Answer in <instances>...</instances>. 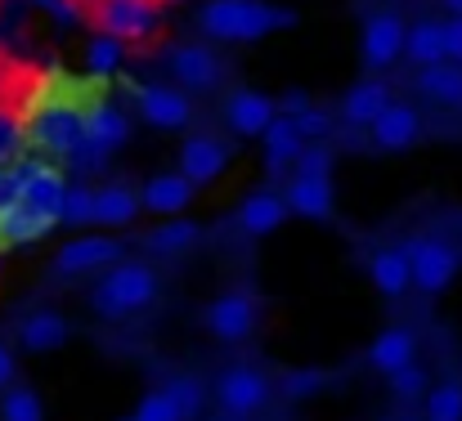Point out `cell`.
<instances>
[{
  "instance_id": "cell-8",
  "label": "cell",
  "mask_w": 462,
  "mask_h": 421,
  "mask_svg": "<svg viewBox=\"0 0 462 421\" xmlns=\"http://www.w3.org/2000/svg\"><path fill=\"white\" fill-rule=\"evenodd\" d=\"M256 318H261V309H256V296L252 291H243V287H229V291H220L211 305H207V332L216 336V341H225V345H238V341H247L252 332H256Z\"/></svg>"
},
{
  "instance_id": "cell-29",
  "label": "cell",
  "mask_w": 462,
  "mask_h": 421,
  "mask_svg": "<svg viewBox=\"0 0 462 421\" xmlns=\"http://www.w3.org/2000/svg\"><path fill=\"white\" fill-rule=\"evenodd\" d=\"M404 59L413 68H431V63L445 59V27H440V18H422V23H413L404 32Z\"/></svg>"
},
{
  "instance_id": "cell-42",
  "label": "cell",
  "mask_w": 462,
  "mask_h": 421,
  "mask_svg": "<svg viewBox=\"0 0 462 421\" xmlns=\"http://www.w3.org/2000/svg\"><path fill=\"white\" fill-rule=\"evenodd\" d=\"M36 5H41L45 14H54V18H59L63 27H77V23L86 18V9H81L77 0H36Z\"/></svg>"
},
{
  "instance_id": "cell-43",
  "label": "cell",
  "mask_w": 462,
  "mask_h": 421,
  "mask_svg": "<svg viewBox=\"0 0 462 421\" xmlns=\"http://www.w3.org/2000/svg\"><path fill=\"white\" fill-rule=\"evenodd\" d=\"M440 27H445V59L462 63V14H449V18H440Z\"/></svg>"
},
{
  "instance_id": "cell-40",
  "label": "cell",
  "mask_w": 462,
  "mask_h": 421,
  "mask_svg": "<svg viewBox=\"0 0 462 421\" xmlns=\"http://www.w3.org/2000/svg\"><path fill=\"white\" fill-rule=\"evenodd\" d=\"M297 170H306V175H332V148L328 140H314L306 143L301 152H297V161H292Z\"/></svg>"
},
{
  "instance_id": "cell-50",
  "label": "cell",
  "mask_w": 462,
  "mask_h": 421,
  "mask_svg": "<svg viewBox=\"0 0 462 421\" xmlns=\"http://www.w3.org/2000/svg\"><path fill=\"white\" fill-rule=\"evenodd\" d=\"M126 421H131V417H126Z\"/></svg>"
},
{
  "instance_id": "cell-18",
  "label": "cell",
  "mask_w": 462,
  "mask_h": 421,
  "mask_svg": "<svg viewBox=\"0 0 462 421\" xmlns=\"http://www.w3.org/2000/svg\"><path fill=\"white\" fill-rule=\"evenodd\" d=\"M193 193H198V184L189 179V175H180V170H162V175H149L144 179V188H140V206L144 211H153V215H184L189 206H193Z\"/></svg>"
},
{
  "instance_id": "cell-1",
  "label": "cell",
  "mask_w": 462,
  "mask_h": 421,
  "mask_svg": "<svg viewBox=\"0 0 462 421\" xmlns=\"http://www.w3.org/2000/svg\"><path fill=\"white\" fill-rule=\"evenodd\" d=\"M198 27L211 41L252 45V41H265L274 32L297 27V9H283V5H270V0H207L198 9Z\"/></svg>"
},
{
  "instance_id": "cell-22",
  "label": "cell",
  "mask_w": 462,
  "mask_h": 421,
  "mask_svg": "<svg viewBox=\"0 0 462 421\" xmlns=\"http://www.w3.org/2000/svg\"><path fill=\"white\" fill-rule=\"evenodd\" d=\"M68 336H72V323L54 309H36L18 323V345L27 354H54V350L68 345Z\"/></svg>"
},
{
  "instance_id": "cell-32",
  "label": "cell",
  "mask_w": 462,
  "mask_h": 421,
  "mask_svg": "<svg viewBox=\"0 0 462 421\" xmlns=\"http://www.w3.org/2000/svg\"><path fill=\"white\" fill-rule=\"evenodd\" d=\"M0 421H45V404L32 386H5L0 390Z\"/></svg>"
},
{
  "instance_id": "cell-10",
  "label": "cell",
  "mask_w": 462,
  "mask_h": 421,
  "mask_svg": "<svg viewBox=\"0 0 462 421\" xmlns=\"http://www.w3.org/2000/svg\"><path fill=\"white\" fill-rule=\"evenodd\" d=\"M113 261H122V243H117V238L86 233V238H68V243L54 252L50 270H54V279H81V274L108 270Z\"/></svg>"
},
{
  "instance_id": "cell-6",
  "label": "cell",
  "mask_w": 462,
  "mask_h": 421,
  "mask_svg": "<svg viewBox=\"0 0 462 421\" xmlns=\"http://www.w3.org/2000/svg\"><path fill=\"white\" fill-rule=\"evenodd\" d=\"M90 23L117 41H149L162 23V0H95L90 5Z\"/></svg>"
},
{
  "instance_id": "cell-49",
  "label": "cell",
  "mask_w": 462,
  "mask_h": 421,
  "mask_svg": "<svg viewBox=\"0 0 462 421\" xmlns=\"http://www.w3.org/2000/svg\"><path fill=\"white\" fill-rule=\"evenodd\" d=\"M395 421H418V417H395Z\"/></svg>"
},
{
  "instance_id": "cell-46",
  "label": "cell",
  "mask_w": 462,
  "mask_h": 421,
  "mask_svg": "<svg viewBox=\"0 0 462 421\" xmlns=\"http://www.w3.org/2000/svg\"><path fill=\"white\" fill-rule=\"evenodd\" d=\"M445 5V14H462V0H440Z\"/></svg>"
},
{
  "instance_id": "cell-34",
  "label": "cell",
  "mask_w": 462,
  "mask_h": 421,
  "mask_svg": "<svg viewBox=\"0 0 462 421\" xmlns=\"http://www.w3.org/2000/svg\"><path fill=\"white\" fill-rule=\"evenodd\" d=\"M59 224H72V229L95 224V188H86V184L68 188L63 202H59Z\"/></svg>"
},
{
  "instance_id": "cell-12",
  "label": "cell",
  "mask_w": 462,
  "mask_h": 421,
  "mask_svg": "<svg viewBox=\"0 0 462 421\" xmlns=\"http://www.w3.org/2000/svg\"><path fill=\"white\" fill-rule=\"evenodd\" d=\"M18 170H23L18 202H23V206H36V211H54V215H59V202H63V193H68L63 166H54V157H18Z\"/></svg>"
},
{
  "instance_id": "cell-27",
  "label": "cell",
  "mask_w": 462,
  "mask_h": 421,
  "mask_svg": "<svg viewBox=\"0 0 462 421\" xmlns=\"http://www.w3.org/2000/svg\"><path fill=\"white\" fill-rule=\"evenodd\" d=\"M418 95H427L431 104L440 108H462V63L454 59H440L431 68H418Z\"/></svg>"
},
{
  "instance_id": "cell-28",
  "label": "cell",
  "mask_w": 462,
  "mask_h": 421,
  "mask_svg": "<svg viewBox=\"0 0 462 421\" xmlns=\"http://www.w3.org/2000/svg\"><path fill=\"white\" fill-rule=\"evenodd\" d=\"M386 104H391V86L377 81V77H368V81H355V86L341 95V117H346L350 126H368Z\"/></svg>"
},
{
  "instance_id": "cell-44",
  "label": "cell",
  "mask_w": 462,
  "mask_h": 421,
  "mask_svg": "<svg viewBox=\"0 0 462 421\" xmlns=\"http://www.w3.org/2000/svg\"><path fill=\"white\" fill-rule=\"evenodd\" d=\"M306 108H310L306 90H288V95L279 99V113H283V117H297V113H306Z\"/></svg>"
},
{
  "instance_id": "cell-36",
  "label": "cell",
  "mask_w": 462,
  "mask_h": 421,
  "mask_svg": "<svg viewBox=\"0 0 462 421\" xmlns=\"http://www.w3.org/2000/svg\"><path fill=\"white\" fill-rule=\"evenodd\" d=\"M166 395L175 399V408H180L184 417H198V413L207 408V386H202L198 377H189V372L171 377V381H166Z\"/></svg>"
},
{
  "instance_id": "cell-9",
  "label": "cell",
  "mask_w": 462,
  "mask_h": 421,
  "mask_svg": "<svg viewBox=\"0 0 462 421\" xmlns=\"http://www.w3.org/2000/svg\"><path fill=\"white\" fill-rule=\"evenodd\" d=\"M404 32L409 23L395 14V9H377L364 18V36H359V54H364V68L368 72H386L391 63L404 59Z\"/></svg>"
},
{
  "instance_id": "cell-5",
  "label": "cell",
  "mask_w": 462,
  "mask_h": 421,
  "mask_svg": "<svg viewBox=\"0 0 462 421\" xmlns=\"http://www.w3.org/2000/svg\"><path fill=\"white\" fill-rule=\"evenodd\" d=\"M404 252H409L413 287H418L422 296H440V291L454 287L462 261H458V247H454L449 238H440V233H418Z\"/></svg>"
},
{
  "instance_id": "cell-39",
  "label": "cell",
  "mask_w": 462,
  "mask_h": 421,
  "mask_svg": "<svg viewBox=\"0 0 462 421\" xmlns=\"http://www.w3.org/2000/svg\"><path fill=\"white\" fill-rule=\"evenodd\" d=\"M23 143H27L23 140V117L9 113V108L0 104V161H14Z\"/></svg>"
},
{
  "instance_id": "cell-35",
  "label": "cell",
  "mask_w": 462,
  "mask_h": 421,
  "mask_svg": "<svg viewBox=\"0 0 462 421\" xmlns=\"http://www.w3.org/2000/svg\"><path fill=\"white\" fill-rule=\"evenodd\" d=\"M386 386H391V395H395V399L413 404V399H422V395H427V386H431V372H427V368L413 359V363L395 368V372L386 377Z\"/></svg>"
},
{
  "instance_id": "cell-48",
  "label": "cell",
  "mask_w": 462,
  "mask_h": 421,
  "mask_svg": "<svg viewBox=\"0 0 462 421\" xmlns=\"http://www.w3.org/2000/svg\"><path fill=\"white\" fill-rule=\"evenodd\" d=\"M162 5H180V0H162Z\"/></svg>"
},
{
  "instance_id": "cell-38",
  "label": "cell",
  "mask_w": 462,
  "mask_h": 421,
  "mask_svg": "<svg viewBox=\"0 0 462 421\" xmlns=\"http://www.w3.org/2000/svg\"><path fill=\"white\" fill-rule=\"evenodd\" d=\"M292 122H297V131L306 135V143H314V140H328V135L337 131V117H332L328 108H314V104H310L306 113H297Z\"/></svg>"
},
{
  "instance_id": "cell-15",
  "label": "cell",
  "mask_w": 462,
  "mask_h": 421,
  "mask_svg": "<svg viewBox=\"0 0 462 421\" xmlns=\"http://www.w3.org/2000/svg\"><path fill=\"white\" fill-rule=\"evenodd\" d=\"M279 117V104L252 86H238L229 99H225V126L238 135V140H261V131Z\"/></svg>"
},
{
  "instance_id": "cell-7",
  "label": "cell",
  "mask_w": 462,
  "mask_h": 421,
  "mask_svg": "<svg viewBox=\"0 0 462 421\" xmlns=\"http://www.w3.org/2000/svg\"><path fill=\"white\" fill-rule=\"evenodd\" d=\"M131 99L140 108V122L153 131H184L193 122L189 90H180L171 81H131Z\"/></svg>"
},
{
  "instance_id": "cell-20",
  "label": "cell",
  "mask_w": 462,
  "mask_h": 421,
  "mask_svg": "<svg viewBox=\"0 0 462 421\" xmlns=\"http://www.w3.org/2000/svg\"><path fill=\"white\" fill-rule=\"evenodd\" d=\"M288 215H292V211H288L283 193H274V188H256V193L243 197V206H238L234 220H238V229H243L247 238H270V233L283 229Z\"/></svg>"
},
{
  "instance_id": "cell-31",
  "label": "cell",
  "mask_w": 462,
  "mask_h": 421,
  "mask_svg": "<svg viewBox=\"0 0 462 421\" xmlns=\"http://www.w3.org/2000/svg\"><path fill=\"white\" fill-rule=\"evenodd\" d=\"M122 59H126V41H117V36H108V32H95V36L86 41V68H90L95 77L122 72Z\"/></svg>"
},
{
  "instance_id": "cell-4",
  "label": "cell",
  "mask_w": 462,
  "mask_h": 421,
  "mask_svg": "<svg viewBox=\"0 0 462 421\" xmlns=\"http://www.w3.org/2000/svg\"><path fill=\"white\" fill-rule=\"evenodd\" d=\"M270 395H274V381H270L261 368H252V363L225 368V372L216 377V386H211V399H216V408H220L225 421L256 417V413L270 404Z\"/></svg>"
},
{
  "instance_id": "cell-24",
  "label": "cell",
  "mask_w": 462,
  "mask_h": 421,
  "mask_svg": "<svg viewBox=\"0 0 462 421\" xmlns=\"http://www.w3.org/2000/svg\"><path fill=\"white\" fill-rule=\"evenodd\" d=\"M368 282L386 296V300H400L409 287H413V274H409V252L404 247H382L368 256Z\"/></svg>"
},
{
  "instance_id": "cell-19",
  "label": "cell",
  "mask_w": 462,
  "mask_h": 421,
  "mask_svg": "<svg viewBox=\"0 0 462 421\" xmlns=\"http://www.w3.org/2000/svg\"><path fill=\"white\" fill-rule=\"evenodd\" d=\"M301 148H306V135L297 131V122H292V117H283V113H279V117L261 131V166H265V175H270V179L288 175Z\"/></svg>"
},
{
  "instance_id": "cell-11",
  "label": "cell",
  "mask_w": 462,
  "mask_h": 421,
  "mask_svg": "<svg viewBox=\"0 0 462 421\" xmlns=\"http://www.w3.org/2000/svg\"><path fill=\"white\" fill-rule=\"evenodd\" d=\"M166 68H171V81L180 90H216L220 86V54L202 41H180L166 50Z\"/></svg>"
},
{
  "instance_id": "cell-30",
  "label": "cell",
  "mask_w": 462,
  "mask_h": 421,
  "mask_svg": "<svg viewBox=\"0 0 462 421\" xmlns=\"http://www.w3.org/2000/svg\"><path fill=\"white\" fill-rule=\"evenodd\" d=\"M422 421H462V381H436L422 395Z\"/></svg>"
},
{
  "instance_id": "cell-13",
  "label": "cell",
  "mask_w": 462,
  "mask_h": 421,
  "mask_svg": "<svg viewBox=\"0 0 462 421\" xmlns=\"http://www.w3.org/2000/svg\"><path fill=\"white\" fill-rule=\"evenodd\" d=\"M422 113L413 108V104H400V99H391L373 122H368V140L373 148H382V152H404V148H413V143L422 140Z\"/></svg>"
},
{
  "instance_id": "cell-37",
  "label": "cell",
  "mask_w": 462,
  "mask_h": 421,
  "mask_svg": "<svg viewBox=\"0 0 462 421\" xmlns=\"http://www.w3.org/2000/svg\"><path fill=\"white\" fill-rule=\"evenodd\" d=\"M131 421H184V413L175 408V399H171L166 386H162V390H149V395L135 404Z\"/></svg>"
},
{
  "instance_id": "cell-21",
  "label": "cell",
  "mask_w": 462,
  "mask_h": 421,
  "mask_svg": "<svg viewBox=\"0 0 462 421\" xmlns=\"http://www.w3.org/2000/svg\"><path fill=\"white\" fill-rule=\"evenodd\" d=\"M54 229H59L54 211H36V206H23V202L0 211V247H32V243L50 238Z\"/></svg>"
},
{
  "instance_id": "cell-23",
  "label": "cell",
  "mask_w": 462,
  "mask_h": 421,
  "mask_svg": "<svg viewBox=\"0 0 462 421\" xmlns=\"http://www.w3.org/2000/svg\"><path fill=\"white\" fill-rule=\"evenodd\" d=\"M418 359V332L413 327H382L377 336H373V345H368V363L382 372V377H391L395 368H404V363H413Z\"/></svg>"
},
{
  "instance_id": "cell-47",
  "label": "cell",
  "mask_w": 462,
  "mask_h": 421,
  "mask_svg": "<svg viewBox=\"0 0 462 421\" xmlns=\"http://www.w3.org/2000/svg\"><path fill=\"white\" fill-rule=\"evenodd\" d=\"M184 421H207V417H202V413H198V417H184Z\"/></svg>"
},
{
  "instance_id": "cell-2",
  "label": "cell",
  "mask_w": 462,
  "mask_h": 421,
  "mask_svg": "<svg viewBox=\"0 0 462 421\" xmlns=\"http://www.w3.org/2000/svg\"><path fill=\"white\" fill-rule=\"evenodd\" d=\"M157 300V270L144 261H113L104 270V279L90 287V309L104 318V323H122L140 309H149Z\"/></svg>"
},
{
  "instance_id": "cell-33",
  "label": "cell",
  "mask_w": 462,
  "mask_h": 421,
  "mask_svg": "<svg viewBox=\"0 0 462 421\" xmlns=\"http://www.w3.org/2000/svg\"><path fill=\"white\" fill-rule=\"evenodd\" d=\"M323 386H328V372H323V368H292V372H283V377H279V395H283L288 404L314 399Z\"/></svg>"
},
{
  "instance_id": "cell-26",
  "label": "cell",
  "mask_w": 462,
  "mask_h": 421,
  "mask_svg": "<svg viewBox=\"0 0 462 421\" xmlns=\"http://www.w3.org/2000/svg\"><path fill=\"white\" fill-rule=\"evenodd\" d=\"M140 211L144 206H140V193L131 184H104V188H95V224L126 229V224H135Z\"/></svg>"
},
{
  "instance_id": "cell-17",
  "label": "cell",
  "mask_w": 462,
  "mask_h": 421,
  "mask_svg": "<svg viewBox=\"0 0 462 421\" xmlns=\"http://www.w3.org/2000/svg\"><path fill=\"white\" fill-rule=\"evenodd\" d=\"M131 135H135V122H131V113H126V108L104 104V99L86 108V131H81V143H90V148H99V152L108 157V152L126 148Z\"/></svg>"
},
{
  "instance_id": "cell-14",
  "label": "cell",
  "mask_w": 462,
  "mask_h": 421,
  "mask_svg": "<svg viewBox=\"0 0 462 421\" xmlns=\"http://www.w3.org/2000/svg\"><path fill=\"white\" fill-rule=\"evenodd\" d=\"M175 166H180V175H189L198 188H211V184H220L225 170H229V148H225V140H216V135H189V140L180 143Z\"/></svg>"
},
{
  "instance_id": "cell-41",
  "label": "cell",
  "mask_w": 462,
  "mask_h": 421,
  "mask_svg": "<svg viewBox=\"0 0 462 421\" xmlns=\"http://www.w3.org/2000/svg\"><path fill=\"white\" fill-rule=\"evenodd\" d=\"M18 184H23L18 157H14V161H0V211H9V206L18 202Z\"/></svg>"
},
{
  "instance_id": "cell-45",
  "label": "cell",
  "mask_w": 462,
  "mask_h": 421,
  "mask_svg": "<svg viewBox=\"0 0 462 421\" xmlns=\"http://www.w3.org/2000/svg\"><path fill=\"white\" fill-rule=\"evenodd\" d=\"M14 377H18V359H14V350H9V345H0V390H5Z\"/></svg>"
},
{
  "instance_id": "cell-16",
  "label": "cell",
  "mask_w": 462,
  "mask_h": 421,
  "mask_svg": "<svg viewBox=\"0 0 462 421\" xmlns=\"http://www.w3.org/2000/svg\"><path fill=\"white\" fill-rule=\"evenodd\" d=\"M283 202L292 215L301 220H332L337 211V188H332V175H306V170H292L288 188H283Z\"/></svg>"
},
{
  "instance_id": "cell-25",
  "label": "cell",
  "mask_w": 462,
  "mask_h": 421,
  "mask_svg": "<svg viewBox=\"0 0 462 421\" xmlns=\"http://www.w3.org/2000/svg\"><path fill=\"white\" fill-rule=\"evenodd\" d=\"M140 243H144L149 256H184V252H193V247L202 243V224H193V220H184V215H166Z\"/></svg>"
},
{
  "instance_id": "cell-3",
  "label": "cell",
  "mask_w": 462,
  "mask_h": 421,
  "mask_svg": "<svg viewBox=\"0 0 462 421\" xmlns=\"http://www.w3.org/2000/svg\"><path fill=\"white\" fill-rule=\"evenodd\" d=\"M81 131H86V108L77 104H36V113L23 122V140L54 161H68V152L81 143Z\"/></svg>"
}]
</instances>
